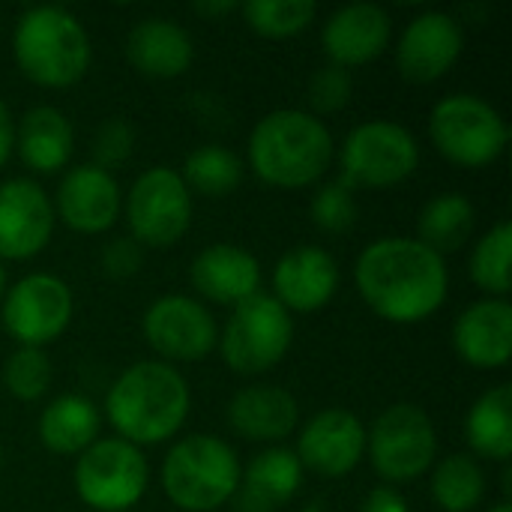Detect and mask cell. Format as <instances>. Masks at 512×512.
Masks as SVG:
<instances>
[{
  "label": "cell",
  "instance_id": "6da1fadb",
  "mask_svg": "<svg viewBox=\"0 0 512 512\" xmlns=\"http://www.w3.org/2000/svg\"><path fill=\"white\" fill-rule=\"evenodd\" d=\"M354 288L381 321L423 324L450 297V267L417 237H378L354 261Z\"/></svg>",
  "mask_w": 512,
  "mask_h": 512
},
{
  "label": "cell",
  "instance_id": "7a4b0ae2",
  "mask_svg": "<svg viewBox=\"0 0 512 512\" xmlns=\"http://www.w3.org/2000/svg\"><path fill=\"white\" fill-rule=\"evenodd\" d=\"M189 411L192 390L183 372L162 360H138L111 381L102 420L117 438L135 447H156L177 438Z\"/></svg>",
  "mask_w": 512,
  "mask_h": 512
},
{
  "label": "cell",
  "instance_id": "3957f363",
  "mask_svg": "<svg viewBox=\"0 0 512 512\" xmlns=\"http://www.w3.org/2000/svg\"><path fill=\"white\" fill-rule=\"evenodd\" d=\"M252 174L273 189L318 186L336 162L330 126L303 108H276L264 114L246 144Z\"/></svg>",
  "mask_w": 512,
  "mask_h": 512
},
{
  "label": "cell",
  "instance_id": "277c9868",
  "mask_svg": "<svg viewBox=\"0 0 512 512\" xmlns=\"http://www.w3.org/2000/svg\"><path fill=\"white\" fill-rule=\"evenodd\" d=\"M12 57L36 87L63 90L87 75L93 42L84 21L66 6H30L12 27Z\"/></svg>",
  "mask_w": 512,
  "mask_h": 512
},
{
  "label": "cell",
  "instance_id": "5b68a950",
  "mask_svg": "<svg viewBox=\"0 0 512 512\" xmlns=\"http://www.w3.org/2000/svg\"><path fill=\"white\" fill-rule=\"evenodd\" d=\"M240 456L216 435L177 438L159 468L165 498L183 512H216L234 501L240 486Z\"/></svg>",
  "mask_w": 512,
  "mask_h": 512
},
{
  "label": "cell",
  "instance_id": "8992f818",
  "mask_svg": "<svg viewBox=\"0 0 512 512\" xmlns=\"http://www.w3.org/2000/svg\"><path fill=\"white\" fill-rule=\"evenodd\" d=\"M432 147L459 168H489L510 144L507 117L477 93H450L429 111Z\"/></svg>",
  "mask_w": 512,
  "mask_h": 512
},
{
  "label": "cell",
  "instance_id": "52a82bcc",
  "mask_svg": "<svg viewBox=\"0 0 512 512\" xmlns=\"http://www.w3.org/2000/svg\"><path fill=\"white\" fill-rule=\"evenodd\" d=\"M339 180L360 189H393L411 180L420 168V141L417 135L387 117L357 123L345 141L336 147Z\"/></svg>",
  "mask_w": 512,
  "mask_h": 512
},
{
  "label": "cell",
  "instance_id": "ba28073f",
  "mask_svg": "<svg viewBox=\"0 0 512 512\" xmlns=\"http://www.w3.org/2000/svg\"><path fill=\"white\" fill-rule=\"evenodd\" d=\"M366 456L384 486H408L438 462L432 417L414 402H393L366 429Z\"/></svg>",
  "mask_w": 512,
  "mask_h": 512
},
{
  "label": "cell",
  "instance_id": "9c48e42d",
  "mask_svg": "<svg viewBox=\"0 0 512 512\" xmlns=\"http://www.w3.org/2000/svg\"><path fill=\"white\" fill-rule=\"evenodd\" d=\"M72 486L87 510L129 512L147 495L150 462L141 447L108 435L75 456Z\"/></svg>",
  "mask_w": 512,
  "mask_h": 512
},
{
  "label": "cell",
  "instance_id": "30bf717a",
  "mask_svg": "<svg viewBox=\"0 0 512 512\" xmlns=\"http://www.w3.org/2000/svg\"><path fill=\"white\" fill-rule=\"evenodd\" d=\"M291 345L294 315L285 312L270 294H255L231 309L225 327L219 330L216 351L231 372L249 378L276 369L288 357Z\"/></svg>",
  "mask_w": 512,
  "mask_h": 512
},
{
  "label": "cell",
  "instance_id": "8fae6325",
  "mask_svg": "<svg viewBox=\"0 0 512 512\" xmlns=\"http://www.w3.org/2000/svg\"><path fill=\"white\" fill-rule=\"evenodd\" d=\"M195 198L171 165H153L135 177L123 195L129 237L147 249H171L192 228Z\"/></svg>",
  "mask_w": 512,
  "mask_h": 512
},
{
  "label": "cell",
  "instance_id": "7c38bea8",
  "mask_svg": "<svg viewBox=\"0 0 512 512\" xmlns=\"http://www.w3.org/2000/svg\"><path fill=\"white\" fill-rule=\"evenodd\" d=\"M72 312V288L54 273H27L12 282L0 300V324L21 348L57 342L69 330Z\"/></svg>",
  "mask_w": 512,
  "mask_h": 512
},
{
  "label": "cell",
  "instance_id": "4fadbf2b",
  "mask_svg": "<svg viewBox=\"0 0 512 512\" xmlns=\"http://www.w3.org/2000/svg\"><path fill=\"white\" fill-rule=\"evenodd\" d=\"M141 333L147 348L162 363H198L210 357L219 345V324L207 303L189 294L156 297L141 318Z\"/></svg>",
  "mask_w": 512,
  "mask_h": 512
},
{
  "label": "cell",
  "instance_id": "5bb4252c",
  "mask_svg": "<svg viewBox=\"0 0 512 512\" xmlns=\"http://www.w3.org/2000/svg\"><path fill=\"white\" fill-rule=\"evenodd\" d=\"M465 51V30L456 15L426 9L414 15L396 39V69L408 84L441 81Z\"/></svg>",
  "mask_w": 512,
  "mask_h": 512
},
{
  "label": "cell",
  "instance_id": "9a60e30c",
  "mask_svg": "<svg viewBox=\"0 0 512 512\" xmlns=\"http://www.w3.org/2000/svg\"><path fill=\"white\" fill-rule=\"evenodd\" d=\"M294 456L318 477H348L366 459V423L354 411L324 408L297 429Z\"/></svg>",
  "mask_w": 512,
  "mask_h": 512
},
{
  "label": "cell",
  "instance_id": "2e32d148",
  "mask_svg": "<svg viewBox=\"0 0 512 512\" xmlns=\"http://www.w3.org/2000/svg\"><path fill=\"white\" fill-rule=\"evenodd\" d=\"M54 201L33 177L0 183V261L36 258L54 237Z\"/></svg>",
  "mask_w": 512,
  "mask_h": 512
},
{
  "label": "cell",
  "instance_id": "e0dca14e",
  "mask_svg": "<svg viewBox=\"0 0 512 512\" xmlns=\"http://www.w3.org/2000/svg\"><path fill=\"white\" fill-rule=\"evenodd\" d=\"M54 201V216L75 234H105L123 216V189L111 171L93 162L72 165L63 171Z\"/></svg>",
  "mask_w": 512,
  "mask_h": 512
},
{
  "label": "cell",
  "instance_id": "ac0fdd59",
  "mask_svg": "<svg viewBox=\"0 0 512 512\" xmlns=\"http://www.w3.org/2000/svg\"><path fill=\"white\" fill-rule=\"evenodd\" d=\"M339 285L342 270L330 249L297 246L276 261L270 297L291 315H312L336 297Z\"/></svg>",
  "mask_w": 512,
  "mask_h": 512
},
{
  "label": "cell",
  "instance_id": "d6986e66",
  "mask_svg": "<svg viewBox=\"0 0 512 512\" xmlns=\"http://www.w3.org/2000/svg\"><path fill=\"white\" fill-rule=\"evenodd\" d=\"M393 39V18L378 3H348L327 15L321 27V48L333 66L354 69L375 63Z\"/></svg>",
  "mask_w": 512,
  "mask_h": 512
},
{
  "label": "cell",
  "instance_id": "ffe728a7",
  "mask_svg": "<svg viewBox=\"0 0 512 512\" xmlns=\"http://www.w3.org/2000/svg\"><path fill=\"white\" fill-rule=\"evenodd\" d=\"M456 357L480 372L507 369L512 357V306L510 300L483 297L465 306L453 321Z\"/></svg>",
  "mask_w": 512,
  "mask_h": 512
},
{
  "label": "cell",
  "instance_id": "44dd1931",
  "mask_svg": "<svg viewBox=\"0 0 512 512\" xmlns=\"http://www.w3.org/2000/svg\"><path fill=\"white\" fill-rule=\"evenodd\" d=\"M261 261L234 243H213L204 246L189 264V285L195 288L198 300L216 306H240L261 294Z\"/></svg>",
  "mask_w": 512,
  "mask_h": 512
},
{
  "label": "cell",
  "instance_id": "7402d4cb",
  "mask_svg": "<svg viewBox=\"0 0 512 512\" xmlns=\"http://www.w3.org/2000/svg\"><path fill=\"white\" fill-rule=\"evenodd\" d=\"M123 54L129 66L153 81H171L192 69L195 63V39L192 33L165 15H147L132 24L126 33Z\"/></svg>",
  "mask_w": 512,
  "mask_h": 512
},
{
  "label": "cell",
  "instance_id": "603a6c76",
  "mask_svg": "<svg viewBox=\"0 0 512 512\" xmlns=\"http://www.w3.org/2000/svg\"><path fill=\"white\" fill-rule=\"evenodd\" d=\"M225 417L234 435L270 447H279L285 438H291L300 429L297 396L273 384H249L237 390L225 408Z\"/></svg>",
  "mask_w": 512,
  "mask_h": 512
},
{
  "label": "cell",
  "instance_id": "cb8c5ba5",
  "mask_svg": "<svg viewBox=\"0 0 512 512\" xmlns=\"http://www.w3.org/2000/svg\"><path fill=\"white\" fill-rule=\"evenodd\" d=\"M303 474L291 447H267L243 465L231 504L237 512H279L303 489Z\"/></svg>",
  "mask_w": 512,
  "mask_h": 512
},
{
  "label": "cell",
  "instance_id": "d4e9b609",
  "mask_svg": "<svg viewBox=\"0 0 512 512\" xmlns=\"http://www.w3.org/2000/svg\"><path fill=\"white\" fill-rule=\"evenodd\" d=\"M15 153L36 174L66 171L75 153L72 120L54 105H33L15 120Z\"/></svg>",
  "mask_w": 512,
  "mask_h": 512
},
{
  "label": "cell",
  "instance_id": "484cf974",
  "mask_svg": "<svg viewBox=\"0 0 512 512\" xmlns=\"http://www.w3.org/2000/svg\"><path fill=\"white\" fill-rule=\"evenodd\" d=\"M36 432L48 453L81 456L102 438V408L81 393H63L42 408Z\"/></svg>",
  "mask_w": 512,
  "mask_h": 512
},
{
  "label": "cell",
  "instance_id": "4316f807",
  "mask_svg": "<svg viewBox=\"0 0 512 512\" xmlns=\"http://www.w3.org/2000/svg\"><path fill=\"white\" fill-rule=\"evenodd\" d=\"M465 438L474 459L510 465L512 456V387L498 384L477 396L465 417Z\"/></svg>",
  "mask_w": 512,
  "mask_h": 512
},
{
  "label": "cell",
  "instance_id": "83f0119b",
  "mask_svg": "<svg viewBox=\"0 0 512 512\" xmlns=\"http://www.w3.org/2000/svg\"><path fill=\"white\" fill-rule=\"evenodd\" d=\"M429 495L441 512H474L489 495V477L471 453H450L432 465Z\"/></svg>",
  "mask_w": 512,
  "mask_h": 512
},
{
  "label": "cell",
  "instance_id": "f1b7e54d",
  "mask_svg": "<svg viewBox=\"0 0 512 512\" xmlns=\"http://www.w3.org/2000/svg\"><path fill=\"white\" fill-rule=\"evenodd\" d=\"M474 222L477 210L468 195L441 192L423 204L417 216V240L444 258L447 252H459L471 240Z\"/></svg>",
  "mask_w": 512,
  "mask_h": 512
},
{
  "label": "cell",
  "instance_id": "f546056e",
  "mask_svg": "<svg viewBox=\"0 0 512 512\" xmlns=\"http://www.w3.org/2000/svg\"><path fill=\"white\" fill-rule=\"evenodd\" d=\"M180 177L186 183V189L201 198H225L231 192H237V186L246 177V162L222 144H201L195 147L183 168Z\"/></svg>",
  "mask_w": 512,
  "mask_h": 512
},
{
  "label": "cell",
  "instance_id": "4dcf8cb0",
  "mask_svg": "<svg viewBox=\"0 0 512 512\" xmlns=\"http://www.w3.org/2000/svg\"><path fill=\"white\" fill-rule=\"evenodd\" d=\"M510 258H512V225L507 219L495 222L471 249L468 273L471 282L498 300H510Z\"/></svg>",
  "mask_w": 512,
  "mask_h": 512
},
{
  "label": "cell",
  "instance_id": "1f68e13d",
  "mask_svg": "<svg viewBox=\"0 0 512 512\" xmlns=\"http://www.w3.org/2000/svg\"><path fill=\"white\" fill-rule=\"evenodd\" d=\"M240 15L246 27L264 39H291L318 18V6L312 0H249L240 3Z\"/></svg>",
  "mask_w": 512,
  "mask_h": 512
},
{
  "label": "cell",
  "instance_id": "d6a6232c",
  "mask_svg": "<svg viewBox=\"0 0 512 512\" xmlns=\"http://www.w3.org/2000/svg\"><path fill=\"white\" fill-rule=\"evenodd\" d=\"M3 390L18 402H39L54 381V366L45 348H15L0 369Z\"/></svg>",
  "mask_w": 512,
  "mask_h": 512
},
{
  "label": "cell",
  "instance_id": "836d02e7",
  "mask_svg": "<svg viewBox=\"0 0 512 512\" xmlns=\"http://www.w3.org/2000/svg\"><path fill=\"white\" fill-rule=\"evenodd\" d=\"M357 192L348 189L339 177L318 183L309 201L312 225L324 234H345L357 225Z\"/></svg>",
  "mask_w": 512,
  "mask_h": 512
},
{
  "label": "cell",
  "instance_id": "e575fe53",
  "mask_svg": "<svg viewBox=\"0 0 512 512\" xmlns=\"http://www.w3.org/2000/svg\"><path fill=\"white\" fill-rule=\"evenodd\" d=\"M90 153H93V165L102 168V171H117L120 165H126L135 153V129L129 120L123 117H108L99 123L96 135H93V144H90Z\"/></svg>",
  "mask_w": 512,
  "mask_h": 512
},
{
  "label": "cell",
  "instance_id": "d590c367",
  "mask_svg": "<svg viewBox=\"0 0 512 512\" xmlns=\"http://www.w3.org/2000/svg\"><path fill=\"white\" fill-rule=\"evenodd\" d=\"M309 108L315 117L321 114H336L342 108L351 105V96H354V75L342 66H321L315 69V75L309 78Z\"/></svg>",
  "mask_w": 512,
  "mask_h": 512
},
{
  "label": "cell",
  "instance_id": "8d00e7d4",
  "mask_svg": "<svg viewBox=\"0 0 512 512\" xmlns=\"http://www.w3.org/2000/svg\"><path fill=\"white\" fill-rule=\"evenodd\" d=\"M99 264H102V273L105 276H111V279H129L144 264V246L135 243L129 234L126 237H114V240H108L102 246Z\"/></svg>",
  "mask_w": 512,
  "mask_h": 512
},
{
  "label": "cell",
  "instance_id": "74e56055",
  "mask_svg": "<svg viewBox=\"0 0 512 512\" xmlns=\"http://www.w3.org/2000/svg\"><path fill=\"white\" fill-rule=\"evenodd\" d=\"M357 512H411V507H408V501H405V495L399 489H393V486H375L363 498V504H360Z\"/></svg>",
  "mask_w": 512,
  "mask_h": 512
},
{
  "label": "cell",
  "instance_id": "f35d334b",
  "mask_svg": "<svg viewBox=\"0 0 512 512\" xmlns=\"http://www.w3.org/2000/svg\"><path fill=\"white\" fill-rule=\"evenodd\" d=\"M12 153H15V117L9 105L0 99V168H6Z\"/></svg>",
  "mask_w": 512,
  "mask_h": 512
},
{
  "label": "cell",
  "instance_id": "ab89813d",
  "mask_svg": "<svg viewBox=\"0 0 512 512\" xmlns=\"http://www.w3.org/2000/svg\"><path fill=\"white\" fill-rule=\"evenodd\" d=\"M192 9L201 18H219V15H228V12H240V3H234V0H201Z\"/></svg>",
  "mask_w": 512,
  "mask_h": 512
},
{
  "label": "cell",
  "instance_id": "60d3db41",
  "mask_svg": "<svg viewBox=\"0 0 512 512\" xmlns=\"http://www.w3.org/2000/svg\"><path fill=\"white\" fill-rule=\"evenodd\" d=\"M6 288H9V273H6V264L0 261V300H3V294H6Z\"/></svg>",
  "mask_w": 512,
  "mask_h": 512
},
{
  "label": "cell",
  "instance_id": "b9f144b4",
  "mask_svg": "<svg viewBox=\"0 0 512 512\" xmlns=\"http://www.w3.org/2000/svg\"><path fill=\"white\" fill-rule=\"evenodd\" d=\"M297 512H327V507L321 504V501H312V504H306V507H300Z\"/></svg>",
  "mask_w": 512,
  "mask_h": 512
},
{
  "label": "cell",
  "instance_id": "7bdbcfd3",
  "mask_svg": "<svg viewBox=\"0 0 512 512\" xmlns=\"http://www.w3.org/2000/svg\"><path fill=\"white\" fill-rule=\"evenodd\" d=\"M486 512H512V507L510 501H498V504H492Z\"/></svg>",
  "mask_w": 512,
  "mask_h": 512
},
{
  "label": "cell",
  "instance_id": "ee69618b",
  "mask_svg": "<svg viewBox=\"0 0 512 512\" xmlns=\"http://www.w3.org/2000/svg\"><path fill=\"white\" fill-rule=\"evenodd\" d=\"M0 471H3V450H0Z\"/></svg>",
  "mask_w": 512,
  "mask_h": 512
}]
</instances>
